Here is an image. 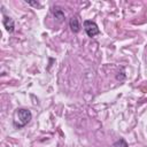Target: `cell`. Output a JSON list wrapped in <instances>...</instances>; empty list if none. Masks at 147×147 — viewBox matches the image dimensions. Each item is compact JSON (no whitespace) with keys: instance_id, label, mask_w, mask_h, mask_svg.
Wrapping results in <instances>:
<instances>
[{"instance_id":"5","label":"cell","mask_w":147,"mask_h":147,"mask_svg":"<svg viewBox=\"0 0 147 147\" xmlns=\"http://www.w3.org/2000/svg\"><path fill=\"white\" fill-rule=\"evenodd\" d=\"M53 15H54V17L59 21V22H62L63 20H64V13H63V10L62 9H60V8H53Z\"/></svg>"},{"instance_id":"2","label":"cell","mask_w":147,"mask_h":147,"mask_svg":"<svg viewBox=\"0 0 147 147\" xmlns=\"http://www.w3.org/2000/svg\"><path fill=\"white\" fill-rule=\"evenodd\" d=\"M84 29H85V32L87 33L88 37H94V36L100 33V30H99L96 23L91 21V20L84 21Z\"/></svg>"},{"instance_id":"3","label":"cell","mask_w":147,"mask_h":147,"mask_svg":"<svg viewBox=\"0 0 147 147\" xmlns=\"http://www.w3.org/2000/svg\"><path fill=\"white\" fill-rule=\"evenodd\" d=\"M2 23H3V26L6 28V30L11 33L14 32V29H15V23H14V20L9 16H3V20H2Z\"/></svg>"},{"instance_id":"1","label":"cell","mask_w":147,"mask_h":147,"mask_svg":"<svg viewBox=\"0 0 147 147\" xmlns=\"http://www.w3.org/2000/svg\"><path fill=\"white\" fill-rule=\"evenodd\" d=\"M31 117H32V114L29 109H25V108L16 109V111L14 114V119H13L14 126L18 127V129L24 127L31 121Z\"/></svg>"},{"instance_id":"4","label":"cell","mask_w":147,"mask_h":147,"mask_svg":"<svg viewBox=\"0 0 147 147\" xmlns=\"http://www.w3.org/2000/svg\"><path fill=\"white\" fill-rule=\"evenodd\" d=\"M69 25H70V28H71V30H72V32H78L79 30H80V24H79V20H78V17L77 16H72L71 18H70V22H69Z\"/></svg>"},{"instance_id":"7","label":"cell","mask_w":147,"mask_h":147,"mask_svg":"<svg viewBox=\"0 0 147 147\" xmlns=\"http://www.w3.org/2000/svg\"><path fill=\"white\" fill-rule=\"evenodd\" d=\"M29 3H30V5H32V6H37V7L39 6V3H38V2H32V1H29Z\"/></svg>"},{"instance_id":"6","label":"cell","mask_w":147,"mask_h":147,"mask_svg":"<svg viewBox=\"0 0 147 147\" xmlns=\"http://www.w3.org/2000/svg\"><path fill=\"white\" fill-rule=\"evenodd\" d=\"M114 147H129L124 139H119L114 144Z\"/></svg>"}]
</instances>
